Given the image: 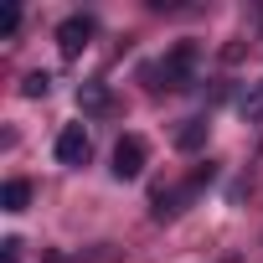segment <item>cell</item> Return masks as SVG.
Here are the masks:
<instances>
[{"instance_id":"cell-1","label":"cell","mask_w":263,"mask_h":263,"mask_svg":"<svg viewBox=\"0 0 263 263\" xmlns=\"http://www.w3.org/2000/svg\"><path fill=\"white\" fill-rule=\"evenodd\" d=\"M196 62H201V52H196V42H176L145 78L155 83V88H191L196 83Z\"/></svg>"},{"instance_id":"cell-2","label":"cell","mask_w":263,"mask_h":263,"mask_svg":"<svg viewBox=\"0 0 263 263\" xmlns=\"http://www.w3.org/2000/svg\"><path fill=\"white\" fill-rule=\"evenodd\" d=\"M145 160H150V150H145L140 135H124V140L114 145V176H119V181H140V176H145Z\"/></svg>"},{"instance_id":"cell-3","label":"cell","mask_w":263,"mask_h":263,"mask_svg":"<svg viewBox=\"0 0 263 263\" xmlns=\"http://www.w3.org/2000/svg\"><path fill=\"white\" fill-rule=\"evenodd\" d=\"M93 31H98V26H93V16H83V11H78V16H67V21L57 26V47H62V57H78V52L93 42Z\"/></svg>"},{"instance_id":"cell-4","label":"cell","mask_w":263,"mask_h":263,"mask_svg":"<svg viewBox=\"0 0 263 263\" xmlns=\"http://www.w3.org/2000/svg\"><path fill=\"white\" fill-rule=\"evenodd\" d=\"M88 155H93L88 129H83V124H67L62 135H57V160H62V165H88Z\"/></svg>"},{"instance_id":"cell-5","label":"cell","mask_w":263,"mask_h":263,"mask_svg":"<svg viewBox=\"0 0 263 263\" xmlns=\"http://www.w3.org/2000/svg\"><path fill=\"white\" fill-rule=\"evenodd\" d=\"M78 108H83V114H108V108H114V93H108L103 83H83V88H78Z\"/></svg>"},{"instance_id":"cell-6","label":"cell","mask_w":263,"mask_h":263,"mask_svg":"<svg viewBox=\"0 0 263 263\" xmlns=\"http://www.w3.org/2000/svg\"><path fill=\"white\" fill-rule=\"evenodd\" d=\"M206 135H212V124H206V119H186V124L176 129V150H186V155H191V150H201V145H206Z\"/></svg>"},{"instance_id":"cell-7","label":"cell","mask_w":263,"mask_h":263,"mask_svg":"<svg viewBox=\"0 0 263 263\" xmlns=\"http://www.w3.org/2000/svg\"><path fill=\"white\" fill-rule=\"evenodd\" d=\"M0 206L6 212H26L31 206V181H6L0 186Z\"/></svg>"},{"instance_id":"cell-8","label":"cell","mask_w":263,"mask_h":263,"mask_svg":"<svg viewBox=\"0 0 263 263\" xmlns=\"http://www.w3.org/2000/svg\"><path fill=\"white\" fill-rule=\"evenodd\" d=\"M237 108H242V119H248V124H258V119H263V83H253V88L242 93V103H237Z\"/></svg>"},{"instance_id":"cell-9","label":"cell","mask_w":263,"mask_h":263,"mask_svg":"<svg viewBox=\"0 0 263 263\" xmlns=\"http://www.w3.org/2000/svg\"><path fill=\"white\" fill-rule=\"evenodd\" d=\"M47 88H52V72H26L21 78V93L26 98H47Z\"/></svg>"},{"instance_id":"cell-10","label":"cell","mask_w":263,"mask_h":263,"mask_svg":"<svg viewBox=\"0 0 263 263\" xmlns=\"http://www.w3.org/2000/svg\"><path fill=\"white\" fill-rule=\"evenodd\" d=\"M21 31V6H6V16H0V36H16Z\"/></svg>"},{"instance_id":"cell-11","label":"cell","mask_w":263,"mask_h":263,"mask_svg":"<svg viewBox=\"0 0 263 263\" xmlns=\"http://www.w3.org/2000/svg\"><path fill=\"white\" fill-rule=\"evenodd\" d=\"M0 263H21V237H6V242H0Z\"/></svg>"}]
</instances>
